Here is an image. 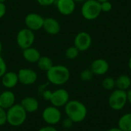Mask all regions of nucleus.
I'll return each mask as SVG.
<instances>
[{"mask_svg": "<svg viewBox=\"0 0 131 131\" xmlns=\"http://www.w3.org/2000/svg\"><path fill=\"white\" fill-rule=\"evenodd\" d=\"M64 112L66 116L74 123H81L85 120L88 109L82 102L77 100H70L64 106Z\"/></svg>", "mask_w": 131, "mask_h": 131, "instance_id": "nucleus-1", "label": "nucleus"}, {"mask_svg": "<svg viewBox=\"0 0 131 131\" xmlns=\"http://www.w3.org/2000/svg\"><path fill=\"white\" fill-rule=\"evenodd\" d=\"M71 77V73L69 69L61 64L53 65L51 69L46 72V78L49 83L61 86L66 84Z\"/></svg>", "mask_w": 131, "mask_h": 131, "instance_id": "nucleus-2", "label": "nucleus"}, {"mask_svg": "<svg viewBox=\"0 0 131 131\" xmlns=\"http://www.w3.org/2000/svg\"><path fill=\"white\" fill-rule=\"evenodd\" d=\"M28 113L20 104H15L7 110V124L17 127L21 126L27 119Z\"/></svg>", "mask_w": 131, "mask_h": 131, "instance_id": "nucleus-3", "label": "nucleus"}, {"mask_svg": "<svg viewBox=\"0 0 131 131\" xmlns=\"http://www.w3.org/2000/svg\"><path fill=\"white\" fill-rule=\"evenodd\" d=\"M81 12L83 18L86 20H95L102 12L101 8V3L97 0H87L82 3Z\"/></svg>", "mask_w": 131, "mask_h": 131, "instance_id": "nucleus-4", "label": "nucleus"}, {"mask_svg": "<svg viewBox=\"0 0 131 131\" xmlns=\"http://www.w3.org/2000/svg\"><path fill=\"white\" fill-rule=\"evenodd\" d=\"M127 104V91L116 89L111 92L108 99V104L112 110L121 111L125 107Z\"/></svg>", "mask_w": 131, "mask_h": 131, "instance_id": "nucleus-5", "label": "nucleus"}, {"mask_svg": "<svg viewBox=\"0 0 131 131\" xmlns=\"http://www.w3.org/2000/svg\"><path fill=\"white\" fill-rule=\"evenodd\" d=\"M35 35L34 31L28 28H21L16 35V43L22 50L31 47L35 42Z\"/></svg>", "mask_w": 131, "mask_h": 131, "instance_id": "nucleus-6", "label": "nucleus"}, {"mask_svg": "<svg viewBox=\"0 0 131 131\" xmlns=\"http://www.w3.org/2000/svg\"><path fill=\"white\" fill-rule=\"evenodd\" d=\"M41 117L43 121L48 125L54 126L58 124L61 121L62 114L58 107L51 105L46 107L43 110Z\"/></svg>", "mask_w": 131, "mask_h": 131, "instance_id": "nucleus-7", "label": "nucleus"}, {"mask_svg": "<svg viewBox=\"0 0 131 131\" xmlns=\"http://www.w3.org/2000/svg\"><path fill=\"white\" fill-rule=\"evenodd\" d=\"M69 101L70 95L68 91L64 88H59L54 91H52L49 101L52 106L60 108L64 107Z\"/></svg>", "mask_w": 131, "mask_h": 131, "instance_id": "nucleus-8", "label": "nucleus"}, {"mask_svg": "<svg viewBox=\"0 0 131 131\" xmlns=\"http://www.w3.org/2000/svg\"><path fill=\"white\" fill-rule=\"evenodd\" d=\"M92 45V38L87 31L78 32L74 39V46H75L79 51H88Z\"/></svg>", "mask_w": 131, "mask_h": 131, "instance_id": "nucleus-9", "label": "nucleus"}, {"mask_svg": "<svg viewBox=\"0 0 131 131\" xmlns=\"http://www.w3.org/2000/svg\"><path fill=\"white\" fill-rule=\"evenodd\" d=\"M45 18L39 14L35 12H31L28 14L25 18V24L28 29L36 31L43 28Z\"/></svg>", "mask_w": 131, "mask_h": 131, "instance_id": "nucleus-10", "label": "nucleus"}, {"mask_svg": "<svg viewBox=\"0 0 131 131\" xmlns=\"http://www.w3.org/2000/svg\"><path fill=\"white\" fill-rule=\"evenodd\" d=\"M18 82L23 85L34 84L38 80V74L31 68H21L17 73Z\"/></svg>", "mask_w": 131, "mask_h": 131, "instance_id": "nucleus-11", "label": "nucleus"}, {"mask_svg": "<svg viewBox=\"0 0 131 131\" xmlns=\"http://www.w3.org/2000/svg\"><path fill=\"white\" fill-rule=\"evenodd\" d=\"M55 4L58 12L65 16L72 15L76 8L74 0H56Z\"/></svg>", "mask_w": 131, "mask_h": 131, "instance_id": "nucleus-12", "label": "nucleus"}, {"mask_svg": "<svg viewBox=\"0 0 131 131\" xmlns=\"http://www.w3.org/2000/svg\"><path fill=\"white\" fill-rule=\"evenodd\" d=\"M110 65L107 60L104 58H97L92 61L90 69L95 75H104L109 71Z\"/></svg>", "mask_w": 131, "mask_h": 131, "instance_id": "nucleus-13", "label": "nucleus"}, {"mask_svg": "<svg viewBox=\"0 0 131 131\" xmlns=\"http://www.w3.org/2000/svg\"><path fill=\"white\" fill-rule=\"evenodd\" d=\"M42 28H44L46 33L51 35H55L60 32L61 25L57 19L52 17H49L45 18Z\"/></svg>", "mask_w": 131, "mask_h": 131, "instance_id": "nucleus-14", "label": "nucleus"}, {"mask_svg": "<svg viewBox=\"0 0 131 131\" xmlns=\"http://www.w3.org/2000/svg\"><path fill=\"white\" fill-rule=\"evenodd\" d=\"M15 104V95L12 91L6 90L0 94V107L8 110Z\"/></svg>", "mask_w": 131, "mask_h": 131, "instance_id": "nucleus-15", "label": "nucleus"}, {"mask_svg": "<svg viewBox=\"0 0 131 131\" xmlns=\"http://www.w3.org/2000/svg\"><path fill=\"white\" fill-rule=\"evenodd\" d=\"M18 82L17 73L14 71H6L2 77V84L7 89L15 88Z\"/></svg>", "mask_w": 131, "mask_h": 131, "instance_id": "nucleus-16", "label": "nucleus"}, {"mask_svg": "<svg viewBox=\"0 0 131 131\" xmlns=\"http://www.w3.org/2000/svg\"><path fill=\"white\" fill-rule=\"evenodd\" d=\"M20 104L27 113H34L39 108L38 101L33 97H26L21 101Z\"/></svg>", "mask_w": 131, "mask_h": 131, "instance_id": "nucleus-17", "label": "nucleus"}, {"mask_svg": "<svg viewBox=\"0 0 131 131\" xmlns=\"http://www.w3.org/2000/svg\"><path fill=\"white\" fill-rule=\"evenodd\" d=\"M22 56L24 58V59L28 61V63L31 64H35L37 63L38 61L39 60V58H41V53L40 51L34 48V47H30L26 49H24L22 51Z\"/></svg>", "mask_w": 131, "mask_h": 131, "instance_id": "nucleus-18", "label": "nucleus"}, {"mask_svg": "<svg viewBox=\"0 0 131 131\" xmlns=\"http://www.w3.org/2000/svg\"><path fill=\"white\" fill-rule=\"evenodd\" d=\"M117 89L127 91L130 89L131 86V78L129 75L121 74L115 79Z\"/></svg>", "mask_w": 131, "mask_h": 131, "instance_id": "nucleus-19", "label": "nucleus"}, {"mask_svg": "<svg viewBox=\"0 0 131 131\" xmlns=\"http://www.w3.org/2000/svg\"><path fill=\"white\" fill-rule=\"evenodd\" d=\"M117 127L123 131H131V113H127L120 117Z\"/></svg>", "mask_w": 131, "mask_h": 131, "instance_id": "nucleus-20", "label": "nucleus"}, {"mask_svg": "<svg viewBox=\"0 0 131 131\" xmlns=\"http://www.w3.org/2000/svg\"><path fill=\"white\" fill-rule=\"evenodd\" d=\"M37 64H38V68L41 71L45 72H47L49 69H51V67L54 65L51 58L48 56H41V58L37 62Z\"/></svg>", "mask_w": 131, "mask_h": 131, "instance_id": "nucleus-21", "label": "nucleus"}, {"mask_svg": "<svg viewBox=\"0 0 131 131\" xmlns=\"http://www.w3.org/2000/svg\"><path fill=\"white\" fill-rule=\"evenodd\" d=\"M103 88L107 91H113L116 88L115 79L112 77H107L102 81Z\"/></svg>", "mask_w": 131, "mask_h": 131, "instance_id": "nucleus-22", "label": "nucleus"}, {"mask_svg": "<svg viewBox=\"0 0 131 131\" xmlns=\"http://www.w3.org/2000/svg\"><path fill=\"white\" fill-rule=\"evenodd\" d=\"M79 50L75 46H71L65 51V57L69 60H74L79 55Z\"/></svg>", "mask_w": 131, "mask_h": 131, "instance_id": "nucleus-23", "label": "nucleus"}, {"mask_svg": "<svg viewBox=\"0 0 131 131\" xmlns=\"http://www.w3.org/2000/svg\"><path fill=\"white\" fill-rule=\"evenodd\" d=\"M94 75L91 69H84L80 73V78L83 81H90L92 80Z\"/></svg>", "mask_w": 131, "mask_h": 131, "instance_id": "nucleus-24", "label": "nucleus"}, {"mask_svg": "<svg viewBox=\"0 0 131 131\" xmlns=\"http://www.w3.org/2000/svg\"><path fill=\"white\" fill-rule=\"evenodd\" d=\"M101 8L102 12H109L112 10L113 5L109 0L105 1V2H101Z\"/></svg>", "mask_w": 131, "mask_h": 131, "instance_id": "nucleus-25", "label": "nucleus"}, {"mask_svg": "<svg viewBox=\"0 0 131 131\" xmlns=\"http://www.w3.org/2000/svg\"><path fill=\"white\" fill-rule=\"evenodd\" d=\"M7 124V110L0 107V126Z\"/></svg>", "mask_w": 131, "mask_h": 131, "instance_id": "nucleus-26", "label": "nucleus"}, {"mask_svg": "<svg viewBox=\"0 0 131 131\" xmlns=\"http://www.w3.org/2000/svg\"><path fill=\"white\" fill-rule=\"evenodd\" d=\"M7 71V64L5 61L4 58L0 54V78L2 77V75Z\"/></svg>", "mask_w": 131, "mask_h": 131, "instance_id": "nucleus-27", "label": "nucleus"}, {"mask_svg": "<svg viewBox=\"0 0 131 131\" xmlns=\"http://www.w3.org/2000/svg\"><path fill=\"white\" fill-rule=\"evenodd\" d=\"M74 124V123L69 117H68L62 121V126H63V127L65 130H68V129L71 128Z\"/></svg>", "mask_w": 131, "mask_h": 131, "instance_id": "nucleus-28", "label": "nucleus"}, {"mask_svg": "<svg viewBox=\"0 0 131 131\" xmlns=\"http://www.w3.org/2000/svg\"><path fill=\"white\" fill-rule=\"evenodd\" d=\"M36 2L41 6H50L56 2V0H36Z\"/></svg>", "mask_w": 131, "mask_h": 131, "instance_id": "nucleus-29", "label": "nucleus"}, {"mask_svg": "<svg viewBox=\"0 0 131 131\" xmlns=\"http://www.w3.org/2000/svg\"><path fill=\"white\" fill-rule=\"evenodd\" d=\"M51 93H52V91H51L49 90H45L41 93V95H42L43 98L45 101H50V98H51Z\"/></svg>", "mask_w": 131, "mask_h": 131, "instance_id": "nucleus-30", "label": "nucleus"}, {"mask_svg": "<svg viewBox=\"0 0 131 131\" xmlns=\"http://www.w3.org/2000/svg\"><path fill=\"white\" fill-rule=\"evenodd\" d=\"M6 14V5L5 2H0V18H3Z\"/></svg>", "mask_w": 131, "mask_h": 131, "instance_id": "nucleus-31", "label": "nucleus"}, {"mask_svg": "<svg viewBox=\"0 0 131 131\" xmlns=\"http://www.w3.org/2000/svg\"><path fill=\"white\" fill-rule=\"evenodd\" d=\"M38 131H58V130L54 126L48 125V126L42 127L41 128H40Z\"/></svg>", "mask_w": 131, "mask_h": 131, "instance_id": "nucleus-32", "label": "nucleus"}, {"mask_svg": "<svg viewBox=\"0 0 131 131\" xmlns=\"http://www.w3.org/2000/svg\"><path fill=\"white\" fill-rule=\"evenodd\" d=\"M127 103L131 104V89L127 91Z\"/></svg>", "mask_w": 131, "mask_h": 131, "instance_id": "nucleus-33", "label": "nucleus"}, {"mask_svg": "<svg viewBox=\"0 0 131 131\" xmlns=\"http://www.w3.org/2000/svg\"><path fill=\"white\" fill-rule=\"evenodd\" d=\"M107 131H123L122 130H121L118 127H113V128H111L109 129Z\"/></svg>", "mask_w": 131, "mask_h": 131, "instance_id": "nucleus-34", "label": "nucleus"}, {"mask_svg": "<svg viewBox=\"0 0 131 131\" xmlns=\"http://www.w3.org/2000/svg\"><path fill=\"white\" fill-rule=\"evenodd\" d=\"M74 1L75 2V3H84L87 0H74Z\"/></svg>", "mask_w": 131, "mask_h": 131, "instance_id": "nucleus-35", "label": "nucleus"}, {"mask_svg": "<svg viewBox=\"0 0 131 131\" xmlns=\"http://www.w3.org/2000/svg\"><path fill=\"white\" fill-rule=\"evenodd\" d=\"M128 68H129V69L131 71V56L130 57L129 61H128Z\"/></svg>", "mask_w": 131, "mask_h": 131, "instance_id": "nucleus-36", "label": "nucleus"}, {"mask_svg": "<svg viewBox=\"0 0 131 131\" xmlns=\"http://www.w3.org/2000/svg\"><path fill=\"white\" fill-rule=\"evenodd\" d=\"M2 41H0V54L2 53Z\"/></svg>", "mask_w": 131, "mask_h": 131, "instance_id": "nucleus-37", "label": "nucleus"}, {"mask_svg": "<svg viewBox=\"0 0 131 131\" xmlns=\"http://www.w3.org/2000/svg\"><path fill=\"white\" fill-rule=\"evenodd\" d=\"M97 1L101 3V2H105V1H108V0H97Z\"/></svg>", "mask_w": 131, "mask_h": 131, "instance_id": "nucleus-38", "label": "nucleus"}, {"mask_svg": "<svg viewBox=\"0 0 131 131\" xmlns=\"http://www.w3.org/2000/svg\"><path fill=\"white\" fill-rule=\"evenodd\" d=\"M6 0H0V2H5Z\"/></svg>", "mask_w": 131, "mask_h": 131, "instance_id": "nucleus-39", "label": "nucleus"}, {"mask_svg": "<svg viewBox=\"0 0 131 131\" xmlns=\"http://www.w3.org/2000/svg\"><path fill=\"white\" fill-rule=\"evenodd\" d=\"M61 131H68V130H61Z\"/></svg>", "mask_w": 131, "mask_h": 131, "instance_id": "nucleus-40", "label": "nucleus"}, {"mask_svg": "<svg viewBox=\"0 0 131 131\" xmlns=\"http://www.w3.org/2000/svg\"><path fill=\"white\" fill-rule=\"evenodd\" d=\"M3 131H8V130H3Z\"/></svg>", "mask_w": 131, "mask_h": 131, "instance_id": "nucleus-41", "label": "nucleus"}]
</instances>
